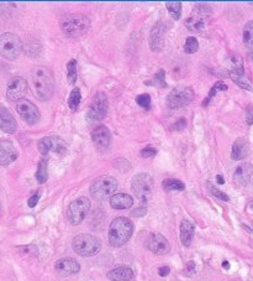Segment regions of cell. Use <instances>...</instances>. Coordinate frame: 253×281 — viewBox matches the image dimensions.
Masks as SVG:
<instances>
[{
  "mask_svg": "<svg viewBox=\"0 0 253 281\" xmlns=\"http://www.w3.org/2000/svg\"><path fill=\"white\" fill-rule=\"evenodd\" d=\"M48 161L46 159L41 160L38 166V170H36V180L38 181L40 183H44L48 178Z\"/></svg>",
  "mask_w": 253,
  "mask_h": 281,
  "instance_id": "484cf974",
  "label": "cell"
},
{
  "mask_svg": "<svg viewBox=\"0 0 253 281\" xmlns=\"http://www.w3.org/2000/svg\"><path fill=\"white\" fill-rule=\"evenodd\" d=\"M208 188H209V191H210V193H212V196H215V197H218V198H220L221 201H225V202H228V196L226 195V193H224V192H221L218 188H216L215 186H212V183H208Z\"/></svg>",
  "mask_w": 253,
  "mask_h": 281,
  "instance_id": "d590c367",
  "label": "cell"
},
{
  "mask_svg": "<svg viewBox=\"0 0 253 281\" xmlns=\"http://www.w3.org/2000/svg\"><path fill=\"white\" fill-rule=\"evenodd\" d=\"M246 120H247V124H250V125L253 124V108L252 107H250V108L247 109Z\"/></svg>",
  "mask_w": 253,
  "mask_h": 281,
  "instance_id": "b9f144b4",
  "label": "cell"
},
{
  "mask_svg": "<svg viewBox=\"0 0 253 281\" xmlns=\"http://www.w3.org/2000/svg\"><path fill=\"white\" fill-rule=\"evenodd\" d=\"M194 99V91L190 87L179 86L173 88L167 97V106L170 109H178L190 104Z\"/></svg>",
  "mask_w": 253,
  "mask_h": 281,
  "instance_id": "9c48e42d",
  "label": "cell"
},
{
  "mask_svg": "<svg viewBox=\"0 0 253 281\" xmlns=\"http://www.w3.org/2000/svg\"><path fill=\"white\" fill-rule=\"evenodd\" d=\"M19 154L14 144L9 140H0V165L8 166L18 159Z\"/></svg>",
  "mask_w": 253,
  "mask_h": 281,
  "instance_id": "ac0fdd59",
  "label": "cell"
},
{
  "mask_svg": "<svg viewBox=\"0 0 253 281\" xmlns=\"http://www.w3.org/2000/svg\"><path fill=\"white\" fill-rule=\"evenodd\" d=\"M228 89V86L225 85L224 82H221V81H218V82H216L214 87H212V89H210V92H209V96H208V98L205 99L204 102H202V107H206L208 104H209V102L212 101V97L215 96L216 93H218V91H226Z\"/></svg>",
  "mask_w": 253,
  "mask_h": 281,
  "instance_id": "d6a6232c",
  "label": "cell"
},
{
  "mask_svg": "<svg viewBox=\"0 0 253 281\" xmlns=\"http://www.w3.org/2000/svg\"><path fill=\"white\" fill-rule=\"evenodd\" d=\"M147 248L152 251V253L157 254V255H164L168 254L170 250V244L168 239L163 237L160 233H154L150 235L148 240H147Z\"/></svg>",
  "mask_w": 253,
  "mask_h": 281,
  "instance_id": "2e32d148",
  "label": "cell"
},
{
  "mask_svg": "<svg viewBox=\"0 0 253 281\" xmlns=\"http://www.w3.org/2000/svg\"><path fill=\"white\" fill-rule=\"evenodd\" d=\"M244 43L248 49L253 50V22H248L244 25Z\"/></svg>",
  "mask_w": 253,
  "mask_h": 281,
  "instance_id": "4dcf8cb0",
  "label": "cell"
},
{
  "mask_svg": "<svg viewBox=\"0 0 253 281\" xmlns=\"http://www.w3.org/2000/svg\"><path fill=\"white\" fill-rule=\"evenodd\" d=\"M186 127V119L178 120V122H176L174 124V129L176 130H182V129H184Z\"/></svg>",
  "mask_w": 253,
  "mask_h": 281,
  "instance_id": "ab89813d",
  "label": "cell"
},
{
  "mask_svg": "<svg viewBox=\"0 0 253 281\" xmlns=\"http://www.w3.org/2000/svg\"><path fill=\"white\" fill-rule=\"evenodd\" d=\"M38 199H40V193H36V195H34L32 197H30V198H28V207L34 208V207H35L36 204H38Z\"/></svg>",
  "mask_w": 253,
  "mask_h": 281,
  "instance_id": "74e56055",
  "label": "cell"
},
{
  "mask_svg": "<svg viewBox=\"0 0 253 281\" xmlns=\"http://www.w3.org/2000/svg\"><path fill=\"white\" fill-rule=\"evenodd\" d=\"M212 14V10L208 5H196L189 18L186 19V26L192 33H202L206 29L208 22L210 19V15Z\"/></svg>",
  "mask_w": 253,
  "mask_h": 281,
  "instance_id": "52a82bcc",
  "label": "cell"
},
{
  "mask_svg": "<svg viewBox=\"0 0 253 281\" xmlns=\"http://www.w3.org/2000/svg\"><path fill=\"white\" fill-rule=\"evenodd\" d=\"M166 24L163 22H158L152 28L151 35H150V46L154 52H160L164 46V36H166Z\"/></svg>",
  "mask_w": 253,
  "mask_h": 281,
  "instance_id": "e0dca14e",
  "label": "cell"
},
{
  "mask_svg": "<svg viewBox=\"0 0 253 281\" xmlns=\"http://www.w3.org/2000/svg\"><path fill=\"white\" fill-rule=\"evenodd\" d=\"M134 232V224L128 218L118 217L109 227V241L115 248L125 245Z\"/></svg>",
  "mask_w": 253,
  "mask_h": 281,
  "instance_id": "7a4b0ae2",
  "label": "cell"
},
{
  "mask_svg": "<svg viewBox=\"0 0 253 281\" xmlns=\"http://www.w3.org/2000/svg\"><path fill=\"white\" fill-rule=\"evenodd\" d=\"M134 277V271L128 266H118L108 272V279L112 281H130Z\"/></svg>",
  "mask_w": 253,
  "mask_h": 281,
  "instance_id": "603a6c76",
  "label": "cell"
},
{
  "mask_svg": "<svg viewBox=\"0 0 253 281\" xmlns=\"http://www.w3.org/2000/svg\"><path fill=\"white\" fill-rule=\"evenodd\" d=\"M0 129L8 134H14L18 129V123L12 113L5 107L0 106Z\"/></svg>",
  "mask_w": 253,
  "mask_h": 281,
  "instance_id": "ffe728a7",
  "label": "cell"
},
{
  "mask_svg": "<svg viewBox=\"0 0 253 281\" xmlns=\"http://www.w3.org/2000/svg\"><path fill=\"white\" fill-rule=\"evenodd\" d=\"M156 154H157V150L154 148H151V146H148V148H144L141 150L142 157H152V156H154Z\"/></svg>",
  "mask_w": 253,
  "mask_h": 281,
  "instance_id": "8d00e7d4",
  "label": "cell"
},
{
  "mask_svg": "<svg viewBox=\"0 0 253 281\" xmlns=\"http://www.w3.org/2000/svg\"><path fill=\"white\" fill-rule=\"evenodd\" d=\"M218 182L220 183V185H222V183L225 182V180H224L222 176H221V175H218Z\"/></svg>",
  "mask_w": 253,
  "mask_h": 281,
  "instance_id": "ee69618b",
  "label": "cell"
},
{
  "mask_svg": "<svg viewBox=\"0 0 253 281\" xmlns=\"http://www.w3.org/2000/svg\"><path fill=\"white\" fill-rule=\"evenodd\" d=\"M89 211H90V201L86 197H79V198L70 202V204L68 206V220L74 225L80 224Z\"/></svg>",
  "mask_w": 253,
  "mask_h": 281,
  "instance_id": "30bf717a",
  "label": "cell"
},
{
  "mask_svg": "<svg viewBox=\"0 0 253 281\" xmlns=\"http://www.w3.org/2000/svg\"><path fill=\"white\" fill-rule=\"evenodd\" d=\"M136 102L141 108L147 110L151 108V97H150V94H140L136 98Z\"/></svg>",
  "mask_w": 253,
  "mask_h": 281,
  "instance_id": "e575fe53",
  "label": "cell"
},
{
  "mask_svg": "<svg viewBox=\"0 0 253 281\" xmlns=\"http://www.w3.org/2000/svg\"><path fill=\"white\" fill-rule=\"evenodd\" d=\"M253 173V167L248 162L240 165L234 173V182L238 186H246L251 180Z\"/></svg>",
  "mask_w": 253,
  "mask_h": 281,
  "instance_id": "44dd1931",
  "label": "cell"
},
{
  "mask_svg": "<svg viewBox=\"0 0 253 281\" xmlns=\"http://www.w3.org/2000/svg\"><path fill=\"white\" fill-rule=\"evenodd\" d=\"M131 188H132V192L135 193L140 202L147 203V202H150V199L152 198V196H154V178H152V176L150 175V173H138V175H136L135 177L132 178Z\"/></svg>",
  "mask_w": 253,
  "mask_h": 281,
  "instance_id": "277c9868",
  "label": "cell"
},
{
  "mask_svg": "<svg viewBox=\"0 0 253 281\" xmlns=\"http://www.w3.org/2000/svg\"><path fill=\"white\" fill-rule=\"evenodd\" d=\"M195 232V225L190 220L184 219L180 224V240L184 246H189L193 240Z\"/></svg>",
  "mask_w": 253,
  "mask_h": 281,
  "instance_id": "d4e9b609",
  "label": "cell"
},
{
  "mask_svg": "<svg viewBox=\"0 0 253 281\" xmlns=\"http://www.w3.org/2000/svg\"><path fill=\"white\" fill-rule=\"evenodd\" d=\"M28 91V81L20 76H15L9 81L6 87V98L9 101L18 102Z\"/></svg>",
  "mask_w": 253,
  "mask_h": 281,
  "instance_id": "5bb4252c",
  "label": "cell"
},
{
  "mask_svg": "<svg viewBox=\"0 0 253 281\" xmlns=\"http://www.w3.org/2000/svg\"><path fill=\"white\" fill-rule=\"evenodd\" d=\"M250 152V144L246 139L240 138L237 139L232 145V151H231V157L234 161H240L247 157Z\"/></svg>",
  "mask_w": 253,
  "mask_h": 281,
  "instance_id": "7402d4cb",
  "label": "cell"
},
{
  "mask_svg": "<svg viewBox=\"0 0 253 281\" xmlns=\"http://www.w3.org/2000/svg\"><path fill=\"white\" fill-rule=\"evenodd\" d=\"M32 82L36 97L42 102L50 101L54 93V77L47 66H36L32 70Z\"/></svg>",
  "mask_w": 253,
  "mask_h": 281,
  "instance_id": "6da1fadb",
  "label": "cell"
},
{
  "mask_svg": "<svg viewBox=\"0 0 253 281\" xmlns=\"http://www.w3.org/2000/svg\"><path fill=\"white\" fill-rule=\"evenodd\" d=\"M146 208H137L135 211L131 212V216L132 217H142L146 214Z\"/></svg>",
  "mask_w": 253,
  "mask_h": 281,
  "instance_id": "f35d334b",
  "label": "cell"
},
{
  "mask_svg": "<svg viewBox=\"0 0 253 281\" xmlns=\"http://www.w3.org/2000/svg\"><path fill=\"white\" fill-rule=\"evenodd\" d=\"M198 50H199V43H198L196 39L193 38V36L186 39V45H184V52L188 55H192V54H195Z\"/></svg>",
  "mask_w": 253,
  "mask_h": 281,
  "instance_id": "836d02e7",
  "label": "cell"
},
{
  "mask_svg": "<svg viewBox=\"0 0 253 281\" xmlns=\"http://www.w3.org/2000/svg\"><path fill=\"white\" fill-rule=\"evenodd\" d=\"M163 188L166 191H184L186 190V185L182 182L180 180H176V178H167L162 182Z\"/></svg>",
  "mask_w": 253,
  "mask_h": 281,
  "instance_id": "4316f807",
  "label": "cell"
},
{
  "mask_svg": "<svg viewBox=\"0 0 253 281\" xmlns=\"http://www.w3.org/2000/svg\"><path fill=\"white\" fill-rule=\"evenodd\" d=\"M54 269L60 276H70V275L78 274L80 271V265L77 260L72 258H63L56 262Z\"/></svg>",
  "mask_w": 253,
  "mask_h": 281,
  "instance_id": "d6986e66",
  "label": "cell"
},
{
  "mask_svg": "<svg viewBox=\"0 0 253 281\" xmlns=\"http://www.w3.org/2000/svg\"><path fill=\"white\" fill-rule=\"evenodd\" d=\"M250 57L253 60V52H250Z\"/></svg>",
  "mask_w": 253,
  "mask_h": 281,
  "instance_id": "bcb514c9",
  "label": "cell"
},
{
  "mask_svg": "<svg viewBox=\"0 0 253 281\" xmlns=\"http://www.w3.org/2000/svg\"><path fill=\"white\" fill-rule=\"evenodd\" d=\"M170 269L168 266H162L158 269V274H160V276H162V277L167 276V275L170 274Z\"/></svg>",
  "mask_w": 253,
  "mask_h": 281,
  "instance_id": "60d3db41",
  "label": "cell"
},
{
  "mask_svg": "<svg viewBox=\"0 0 253 281\" xmlns=\"http://www.w3.org/2000/svg\"><path fill=\"white\" fill-rule=\"evenodd\" d=\"M22 52V43L19 36L12 33H5L0 36V55L4 59L12 60L18 59Z\"/></svg>",
  "mask_w": 253,
  "mask_h": 281,
  "instance_id": "ba28073f",
  "label": "cell"
},
{
  "mask_svg": "<svg viewBox=\"0 0 253 281\" xmlns=\"http://www.w3.org/2000/svg\"><path fill=\"white\" fill-rule=\"evenodd\" d=\"M166 73L163 70H160V72L156 73V75L154 76V78L150 81H144V85L147 86H156V87H160V88H167L168 85L167 82L164 81V77H166Z\"/></svg>",
  "mask_w": 253,
  "mask_h": 281,
  "instance_id": "f1b7e54d",
  "label": "cell"
},
{
  "mask_svg": "<svg viewBox=\"0 0 253 281\" xmlns=\"http://www.w3.org/2000/svg\"><path fill=\"white\" fill-rule=\"evenodd\" d=\"M188 270L190 272H193L194 270H195V264H194V261H189L188 262Z\"/></svg>",
  "mask_w": 253,
  "mask_h": 281,
  "instance_id": "7bdbcfd3",
  "label": "cell"
},
{
  "mask_svg": "<svg viewBox=\"0 0 253 281\" xmlns=\"http://www.w3.org/2000/svg\"><path fill=\"white\" fill-rule=\"evenodd\" d=\"M118 188L116 178L112 176H102L93 181L90 186V195L98 201H105L115 195Z\"/></svg>",
  "mask_w": 253,
  "mask_h": 281,
  "instance_id": "8992f818",
  "label": "cell"
},
{
  "mask_svg": "<svg viewBox=\"0 0 253 281\" xmlns=\"http://www.w3.org/2000/svg\"><path fill=\"white\" fill-rule=\"evenodd\" d=\"M108 108H109V103H108L106 96L102 92H99V93H96L94 96L93 101H92L86 118H88L89 122H99V120H102L106 117Z\"/></svg>",
  "mask_w": 253,
  "mask_h": 281,
  "instance_id": "8fae6325",
  "label": "cell"
},
{
  "mask_svg": "<svg viewBox=\"0 0 253 281\" xmlns=\"http://www.w3.org/2000/svg\"><path fill=\"white\" fill-rule=\"evenodd\" d=\"M168 12L172 15V18L174 20H179L182 17V3L179 2H167L166 3Z\"/></svg>",
  "mask_w": 253,
  "mask_h": 281,
  "instance_id": "1f68e13d",
  "label": "cell"
},
{
  "mask_svg": "<svg viewBox=\"0 0 253 281\" xmlns=\"http://www.w3.org/2000/svg\"><path fill=\"white\" fill-rule=\"evenodd\" d=\"M134 204V199L126 193H116L110 197V206L114 209H128Z\"/></svg>",
  "mask_w": 253,
  "mask_h": 281,
  "instance_id": "cb8c5ba5",
  "label": "cell"
},
{
  "mask_svg": "<svg viewBox=\"0 0 253 281\" xmlns=\"http://www.w3.org/2000/svg\"><path fill=\"white\" fill-rule=\"evenodd\" d=\"M92 140L94 145L100 152H104L109 149L110 143H112V134L110 130L104 125H98L92 131Z\"/></svg>",
  "mask_w": 253,
  "mask_h": 281,
  "instance_id": "9a60e30c",
  "label": "cell"
},
{
  "mask_svg": "<svg viewBox=\"0 0 253 281\" xmlns=\"http://www.w3.org/2000/svg\"><path fill=\"white\" fill-rule=\"evenodd\" d=\"M16 112L20 115L21 119L25 123H28V125L38 124L40 117V110L32 102H30L28 99H20L16 103Z\"/></svg>",
  "mask_w": 253,
  "mask_h": 281,
  "instance_id": "4fadbf2b",
  "label": "cell"
},
{
  "mask_svg": "<svg viewBox=\"0 0 253 281\" xmlns=\"http://www.w3.org/2000/svg\"><path fill=\"white\" fill-rule=\"evenodd\" d=\"M73 250L80 256L96 255L102 249V241L92 234H79L72 241Z\"/></svg>",
  "mask_w": 253,
  "mask_h": 281,
  "instance_id": "5b68a950",
  "label": "cell"
},
{
  "mask_svg": "<svg viewBox=\"0 0 253 281\" xmlns=\"http://www.w3.org/2000/svg\"><path fill=\"white\" fill-rule=\"evenodd\" d=\"M38 151L41 155H47L48 152L64 155L68 151V144L62 138L56 135L46 136L38 141Z\"/></svg>",
  "mask_w": 253,
  "mask_h": 281,
  "instance_id": "7c38bea8",
  "label": "cell"
},
{
  "mask_svg": "<svg viewBox=\"0 0 253 281\" xmlns=\"http://www.w3.org/2000/svg\"><path fill=\"white\" fill-rule=\"evenodd\" d=\"M222 266H224V267H226V269H228V266H230V265H228V261H224V262H222Z\"/></svg>",
  "mask_w": 253,
  "mask_h": 281,
  "instance_id": "f6af8a7d",
  "label": "cell"
},
{
  "mask_svg": "<svg viewBox=\"0 0 253 281\" xmlns=\"http://www.w3.org/2000/svg\"><path fill=\"white\" fill-rule=\"evenodd\" d=\"M62 31L70 38H79L86 34L90 29V20L84 14L66 15L60 22Z\"/></svg>",
  "mask_w": 253,
  "mask_h": 281,
  "instance_id": "3957f363",
  "label": "cell"
},
{
  "mask_svg": "<svg viewBox=\"0 0 253 281\" xmlns=\"http://www.w3.org/2000/svg\"><path fill=\"white\" fill-rule=\"evenodd\" d=\"M77 61L76 60H70V62L67 64V78H68V82L70 85H76L77 82V78H78V71H77Z\"/></svg>",
  "mask_w": 253,
  "mask_h": 281,
  "instance_id": "f546056e",
  "label": "cell"
},
{
  "mask_svg": "<svg viewBox=\"0 0 253 281\" xmlns=\"http://www.w3.org/2000/svg\"><path fill=\"white\" fill-rule=\"evenodd\" d=\"M82 101V93H80V89L78 87L73 88V91L70 92V98H68V107H70V110L76 112L78 109L79 104H80Z\"/></svg>",
  "mask_w": 253,
  "mask_h": 281,
  "instance_id": "83f0119b",
  "label": "cell"
}]
</instances>
